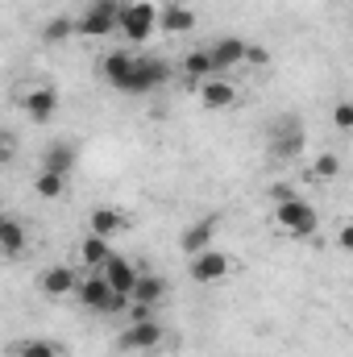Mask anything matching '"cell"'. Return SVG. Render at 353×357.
I'll use <instances>...</instances> for the list:
<instances>
[{"mask_svg": "<svg viewBox=\"0 0 353 357\" xmlns=\"http://www.w3.org/2000/svg\"><path fill=\"white\" fill-rule=\"evenodd\" d=\"M80 33V17H71V13H54L46 25H42V42L46 46H63V42H71Z\"/></svg>", "mask_w": 353, "mask_h": 357, "instance_id": "obj_19", "label": "cell"}, {"mask_svg": "<svg viewBox=\"0 0 353 357\" xmlns=\"http://www.w3.org/2000/svg\"><path fill=\"white\" fill-rule=\"evenodd\" d=\"M212 237H216V220H212V216H208V220H195V225H187V229H183L179 250H183L187 258H195V254L212 250Z\"/></svg>", "mask_w": 353, "mask_h": 357, "instance_id": "obj_16", "label": "cell"}, {"mask_svg": "<svg viewBox=\"0 0 353 357\" xmlns=\"http://www.w3.org/2000/svg\"><path fill=\"white\" fill-rule=\"evenodd\" d=\"M163 341H167V328L158 324V316H154V320H133V324L117 337V345L129 349V354H150V349H158Z\"/></svg>", "mask_w": 353, "mask_h": 357, "instance_id": "obj_7", "label": "cell"}, {"mask_svg": "<svg viewBox=\"0 0 353 357\" xmlns=\"http://www.w3.org/2000/svg\"><path fill=\"white\" fill-rule=\"evenodd\" d=\"M121 4L125 0H88L80 13V38H112L121 33Z\"/></svg>", "mask_w": 353, "mask_h": 357, "instance_id": "obj_4", "label": "cell"}, {"mask_svg": "<svg viewBox=\"0 0 353 357\" xmlns=\"http://www.w3.org/2000/svg\"><path fill=\"white\" fill-rule=\"evenodd\" d=\"M80 162V150L75 142H50L46 154H42V171H59V175H71Z\"/></svg>", "mask_w": 353, "mask_h": 357, "instance_id": "obj_17", "label": "cell"}, {"mask_svg": "<svg viewBox=\"0 0 353 357\" xmlns=\"http://www.w3.org/2000/svg\"><path fill=\"white\" fill-rule=\"evenodd\" d=\"M112 254H117V250H112V241H108V237H96V233H88V237L80 241V262H84L88 270H104Z\"/></svg>", "mask_w": 353, "mask_h": 357, "instance_id": "obj_21", "label": "cell"}, {"mask_svg": "<svg viewBox=\"0 0 353 357\" xmlns=\"http://www.w3.org/2000/svg\"><path fill=\"white\" fill-rule=\"evenodd\" d=\"M216 75H220V71H216V59H212L208 46H195V50L183 54V79L204 84V79H216Z\"/></svg>", "mask_w": 353, "mask_h": 357, "instance_id": "obj_15", "label": "cell"}, {"mask_svg": "<svg viewBox=\"0 0 353 357\" xmlns=\"http://www.w3.org/2000/svg\"><path fill=\"white\" fill-rule=\"evenodd\" d=\"M191 29H195V13H191L187 4H179V0H167V4H163V17H158V33L183 38V33H191Z\"/></svg>", "mask_w": 353, "mask_h": 357, "instance_id": "obj_14", "label": "cell"}, {"mask_svg": "<svg viewBox=\"0 0 353 357\" xmlns=\"http://www.w3.org/2000/svg\"><path fill=\"white\" fill-rule=\"evenodd\" d=\"M88 312H96V316H125L129 312V295H117L112 287H108V278L100 274V270H88L84 274V282H80V295H75Z\"/></svg>", "mask_w": 353, "mask_h": 357, "instance_id": "obj_2", "label": "cell"}, {"mask_svg": "<svg viewBox=\"0 0 353 357\" xmlns=\"http://www.w3.org/2000/svg\"><path fill=\"white\" fill-rule=\"evenodd\" d=\"M100 274L108 278V287H112L117 295H129V299H133V287H137V278H142V270L133 266L129 258H121V254H112L108 266L100 270Z\"/></svg>", "mask_w": 353, "mask_h": 357, "instance_id": "obj_13", "label": "cell"}, {"mask_svg": "<svg viewBox=\"0 0 353 357\" xmlns=\"http://www.w3.org/2000/svg\"><path fill=\"white\" fill-rule=\"evenodd\" d=\"M121 229H125V216H121V208H108V204H104V208H91L88 233H96V237H108V241H112Z\"/></svg>", "mask_w": 353, "mask_h": 357, "instance_id": "obj_22", "label": "cell"}, {"mask_svg": "<svg viewBox=\"0 0 353 357\" xmlns=\"http://www.w3.org/2000/svg\"><path fill=\"white\" fill-rule=\"evenodd\" d=\"M67 178H71V175H59V171H38V178H33V191H38L42 199H59V195H67Z\"/></svg>", "mask_w": 353, "mask_h": 357, "instance_id": "obj_24", "label": "cell"}, {"mask_svg": "<svg viewBox=\"0 0 353 357\" xmlns=\"http://www.w3.org/2000/svg\"><path fill=\"white\" fill-rule=\"evenodd\" d=\"M13 150H17V142H13V133H4V137H0V158L8 162V158H13Z\"/></svg>", "mask_w": 353, "mask_h": 357, "instance_id": "obj_30", "label": "cell"}, {"mask_svg": "<svg viewBox=\"0 0 353 357\" xmlns=\"http://www.w3.org/2000/svg\"><path fill=\"white\" fill-rule=\"evenodd\" d=\"M158 17H163L158 0H125L121 4V33H125V42L129 46H146L158 33Z\"/></svg>", "mask_w": 353, "mask_h": 357, "instance_id": "obj_1", "label": "cell"}, {"mask_svg": "<svg viewBox=\"0 0 353 357\" xmlns=\"http://www.w3.org/2000/svg\"><path fill=\"white\" fill-rule=\"evenodd\" d=\"M133 67H137V54H133V50H108V54L100 59V79L112 91H125Z\"/></svg>", "mask_w": 353, "mask_h": 357, "instance_id": "obj_11", "label": "cell"}, {"mask_svg": "<svg viewBox=\"0 0 353 357\" xmlns=\"http://www.w3.org/2000/svg\"><path fill=\"white\" fill-rule=\"evenodd\" d=\"M13 357H63V354H59V345H54V341L33 337V341H21V345L13 349Z\"/></svg>", "mask_w": 353, "mask_h": 357, "instance_id": "obj_26", "label": "cell"}, {"mask_svg": "<svg viewBox=\"0 0 353 357\" xmlns=\"http://www.w3.org/2000/svg\"><path fill=\"white\" fill-rule=\"evenodd\" d=\"M308 175L316 178V183H329V178L341 175V158H337L333 150H324V154H316V158H312V171H308Z\"/></svg>", "mask_w": 353, "mask_h": 357, "instance_id": "obj_25", "label": "cell"}, {"mask_svg": "<svg viewBox=\"0 0 353 357\" xmlns=\"http://www.w3.org/2000/svg\"><path fill=\"white\" fill-rule=\"evenodd\" d=\"M274 225L287 233V237H295V241H308V237H316V229H320V212L308 204V199H283V204H274Z\"/></svg>", "mask_w": 353, "mask_h": 357, "instance_id": "obj_3", "label": "cell"}, {"mask_svg": "<svg viewBox=\"0 0 353 357\" xmlns=\"http://www.w3.org/2000/svg\"><path fill=\"white\" fill-rule=\"evenodd\" d=\"M208 50H212V59H216V71H220V75H229V71L246 67V59H250V42H246V38H237V33H225V38L208 42Z\"/></svg>", "mask_w": 353, "mask_h": 357, "instance_id": "obj_10", "label": "cell"}, {"mask_svg": "<svg viewBox=\"0 0 353 357\" xmlns=\"http://www.w3.org/2000/svg\"><path fill=\"white\" fill-rule=\"evenodd\" d=\"M163 299H167V278H163V274H146V270H142V278H137V287H133V303L158 307Z\"/></svg>", "mask_w": 353, "mask_h": 357, "instance_id": "obj_23", "label": "cell"}, {"mask_svg": "<svg viewBox=\"0 0 353 357\" xmlns=\"http://www.w3.org/2000/svg\"><path fill=\"white\" fill-rule=\"evenodd\" d=\"M337 250L341 254H353V225H341L337 229Z\"/></svg>", "mask_w": 353, "mask_h": 357, "instance_id": "obj_29", "label": "cell"}, {"mask_svg": "<svg viewBox=\"0 0 353 357\" xmlns=\"http://www.w3.org/2000/svg\"><path fill=\"white\" fill-rule=\"evenodd\" d=\"M167 79H171V63H167V59H158V54H137V67H133V75H129V84H125V96H150V91L167 88Z\"/></svg>", "mask_w": 353, "mask_h": 357, "instance_id": "obj_5", "label": "cell"}, {"mask_svg": "<svg viewBox=\"0 0 353 357\" xmlns=\"http://www.w3.org/2000/svg\"><path fill=\"white\" fill-rule=\"evenodd\" d=\"M195 96H200V108H204V112H225V108H233V104L241 100L237 84H233V79H225V75L195 84Z\"/></svg>", "mask_w": 353, "mask_h": 357, "instance_id": "obj_8", "label": "cell"}, {"mask_svg": "<svg viewBox=\"0 0 353 357\" xmlns=\"http://www.w3.org/2000/svg\"><path fill=\"white\" fill-rule=\"evenodd\" d=\"M25 112H29V121L46 125V121L59 112V91L54 88H33L29 96H25Z\"/></svg>", "mask_w": 353, "mask_h": 357, "instance_id": "obj_18", "label": "cell"}, {"mask_svg": "<svg viewBox=\"0 0 353 357\" xmlns=\"http://www.w3.org/2000/svg\"><path fill=\"white\" fill-rule=\"evenodd\" d=\"M303 146H308V133H303V121L299 116H278L270 125V154L274 158L291 162V158L303 154Z\"/></svg>", "mask_w": 353, "mask_h": 357, "instance_id": "obj_6", "label": "cell"}, {"mask_svg": "<svg viewBox=\"0 0 353 357\" xmlns=\"http://www.w3.org/2000/svg\"><path fill=\"white\" fill-rule=\"evenodd\" d=\"M187 270H191V278L195 282H220V278H229V270H233V258L225 254V250H204V254H195V258H187Z\"/></svg>", "mask_w": 353, "mask_h": 357, "instance_id": "obj_9", "label": "cell"}, {"mask_svg": "<svg viewBox=\"0 0 353 357\" xmlns=\"http://www.w3.org/2000/svg\"><path fill=\"white\" fill-rule=\"evenodd\" d=\"M25 245H29L25 225H21L17 216H4V220H0V250H4V258H21Z\"/></svg>", "mask_w": 353, "mask_h": 357, "instance_id": "obj_20", "label": "cell"}, {"mask_svg": "<svg viewBox=\"0 0 353 357\" xmlns=\"http://www.w3.org/2000/svg\"><path fill=\"white\" fill-rule=\"evenodd\" d=\"M333 125H337L341 133H353V100H341V104H333Z\"/></svg>", "mask_w": 353, "mask_h": 357, "instance_id": "obj_27", "label": "cell"}, {"mask_svg": "<svg viewBox=\"0 0 353 357\" xmlns=\"http://www.w3.org/2000/svg\"><path fill=\"white\" fill-rule=\"evenodd\" d=\"M246 67H270V50L250 42V59H246Z\"/></svg>", "mask_w": 353, "mask_h": 357, "instance_id": "obj_28", "label": "cell"}, {"mask_svg": "<svg viewBox=\"0 0 353 357\" xmlns=\"http://www.w3.org/2000/svg\"><path fill=\"white\" fill-rule=\"evenodd\" d=\"M80 274L71 266H46L38 274V291L42 295H50V299H67V295H80Z\"/></svg>", "mask_w": 353, "mask_h": 357, "instance_id": "obj_12", "label": "cell"}]
</instances>
